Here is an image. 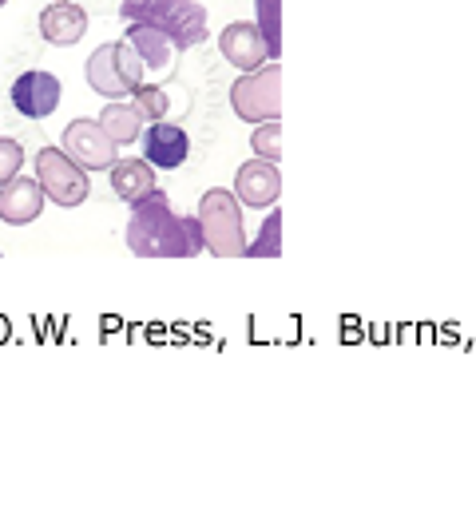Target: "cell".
I'll use <instances>...</instances> for the list:
<instances>
[{
  "label": "cell",
  "instance_id": "cell-1",
  "mask_svg": "<svg viewBox=\"0 0 476 512\" xmlns=\"http://www.w3.org/2000/svg\"><path fill=\"white\" fill-rule=\"evenodd\" d=\"M127 247L139 258H195L203 255V231L195 215H179L167 191H151L131 203L127 219Z\"/></svg>",
  "mask_w": 476,
  "mask_h": 512
},
{
  "label": "cell",
  "instance_id": "cell-2",
  "mask_svg": "<svg viewBox=\"0 0 476 512\" xmlns=\"http://www.w3.org/2000/svg\"><path fill=\"white\" fill-rule=\"evenodd\" d=\"M119 16L127 24H147L163 32L175 52L199 48L207 40V8L199 0H123Z\"/></svg>",
  "mask_w": 476,
  "mask_h": 512
},
{
  "label": "cell",
  "instance_id": "cell-3",
  "mask_svg": "<svg viewBox=\"0 0 476 512\" xmlns=\"http://www.w3.org/2000/svg\"><path fill=\"white\" fill-rule=\"evenodd\" d=\"M199 231H203V251L219 258H242L246 255V231H242V203L235 191H203L199 199Z\"/></svg>",
  "mask_w": 476,
  "mask_h": 512
},
{
  "label": "cell",
  "instance_id": "cell-4",
  "mask_svg": "<svg viewBox=\"0 0 476 512\" xmlns=\"http://www.w3.org/2000/svg\"><path fill=\"white\" fill-rule=\"evenodd\" d=\"M278 80H282L278 60H266L262 68L242 72L235 84H231V108H235V116L242 124H266V120H278L282 116Z\"/></svg>",
  "mask_w": 476,
  "mask_h": 512
},
{
  "label": "cell",
  "instance_id": "cell-5",
  "mask_svg": "<svg viewBox=\"0 0 476 512\" xmlns=\"http://www.w3.org/2000/svg\"><path fill=\"white\" fill-rule=\"evenodd\" d=\"M36 183L44 187V199H52L56 207H80L92 191L88 171L64 147H40L36 151Z\"/></svg>",
  "mask_w": 476,
  "mask_h": 512
},
{
  "label": "cell",
  "instance_id": "cell-6",
  "mask_svg": "<svg viewBox=\"0 0 476 512\" xmlns=\"http://www.w3.org/2000/svg\"><path fill=\"white\" fill-rule=\"evenodd\" d=\"M64 151L84 167V171H108L119 159V147L108 139V131L96 120H72L64 128Z\"/></svg>",
  "mask_w": 476,
  "mask_h": 512
},
{
  "label": "cell",
  "instance_id": "cell-7",
  "mask_svg": "<svg viewBox=\"0 0 476 512\" xmlns=\"http://www.w3.org/2000/svg\"><path fill=\"white\" fill-rule=\"evenodd\" d=\"M60 96H64L60 80L52 72H40V68L16 76V84H12V108L24 120H48L60 108Z\"/></svg>",
  "mask_w": 476,
  "mask_h": 512
},
{
  "label": "cell",
  "instance_id": "cell-8",
  "mask_svg": "<svg viewBox=\"0 0 476 512\" xmlns=\"http://www.w3.org/2000/svg\"><path fill=\"white\" fill-rule=\"evenodd\" d=\"M44 187L36 183V175H12L8 183H0V223L8 227H28L40 219L44 211Z\"/></svg>",
  "mask_w": 476,
  "mask_h": 512
},
{
  "label": "cell",
  "instance_id": "cell-9",
  "mask_svg": "<svg viewBox=\"0 0 476 512\" xmlns=\"http://www.w3.org/2000/svg\"><path fill=\"white\" fill-rule=\"evenodd\" d=\"M282 195V175H278V163L270 159H250L242 163L235 175V199L242 207H274Z\"/></svg>",
  "mask_w": 476,
  "mask_h": 512
},
{
  "label": "cell",
  "instance_id": "cell-10",
  "mask_svg": "<svg viewBox=\"0 0 476 512\" xmlns=\"http://www.w3.org/2000/svg\"><path fill=\"white\" fill-rule=\"evenodd\" d=\"M191 155V139L179 124H167V120H151V128H143V159L151 167H163V171H175L183 167Z\"/></svg>",
  "mask_w": 476,
  "mask_h": 512
},
{
  "label": "cell",
  "instance_id": "cell-11",
  "mask_svg": "<svg viewBox=\"0 0 476 512\" xmlns=\"http://www.w3.org/2000/svg\"><path fill=\"white\" fill-rule=\"evenodd\" d=\"M219 52L227 56V64H235L242 72L262 68V64L270 60V48H266V40H262V32H258L254 20H235V24H227V28L219 32Z\"/></svg>",
  "mask_w": 476,
  "mask_h": 512
},
{
  "label": "cell",
  "instance_id": "cell-12",
  "mask_svg": "<svg viewBox=\"0 0 476 512\" xmlns=\"http://www.w3.org/2000/svg\"><path fill=\"white\" fill-rule=\"evenodd\" d=\"M84 32H88V12L80 4H72V0H56V4H48L40 12V36L48 44L72 48V44L84 40Z\"/></svg>",
  "mask_w": 476,
  "mask_h": 512
},
{
  "label": "cell",
  "instance_id": "cell-13",
  "mask_svg": "<svg viewBox=\"0 0 476 512\" xmlns=\"http://www.w3.org/2000/svg\"><path fill=\"white\" fill-rule=\"evenodd\" d=\"M108 175H112V191L123 203H139L143 195L155 191V167L147 159H116Z\"/></svg>",
  "mask_w": 476,
  "mask_h": 512
},
{
  "label": "cell",
  "instance_id": "cell-14",
  "mask_svg": "<svg viewBox=\"0 0 476 512\" xmlns=\"http://www.w3.org/2000/svg\"><path fill=\"white\" fill-rule=\"evenodd\" d=\"M135 52H139V60H143V68L151 72H163V68H171V60H175V44L163 36V32H155V28H147V24H127V36H123Z\"/></svg>",
  "mask_w": 476,
  "mask_h": 512
},
{
  "label": "cell",
  "instance_id": "cell-15",
  "mask_svg": "<svg viewBox=\"0 0 476 512\" xmlns=\"http://www.w3.org/2000/svg\"><path fill=\"white\" fill-rule=\"evenodd\" d=\"M84 72H88V88L96 92V96H131L127 92V84L119 80V68H116V44H100L92 56H88V64H84Z\"/></svg>",
  "mask_w": 476,
  "mask_h": 512
},
{
  "label": "cell",
  "instance_id": "cell-16",
  "mask_svg": "<svg viewBox=\"0 0 476 512\" xmlns=\"http://www.w3.org/2000/svg\"><path fill=\"white\" fill-rule=\"evenodd\" d=\"M100 128L108 131V139L116 143V147H131L139 135H143V116H139V108L135 104H119V100H112L104 112H100V120H96Z\"/></svg>",
  "mask_w": 476,
  "mask_h": 512
},
{
  "label": "cell",
  "instance_id": "cell-17",
  "mask_svg": "<svg viewBox=\"0 0 476 512\" xmlns=\"http://www.w3.org/2000/svg\"><path fill=\"white\" fill-rule=\"evenodd\" d=\"M254 4H258L254 24L270 48V60H278L282 56V0H254Z\"/></svg>",
  "mask_w": 476,
  "mask_h": 512
},
{
  "label": "cell",
  "instance_id": "cell-18",
  "mask_svg": "<svg viewBox=\"0 0 476 512\" xmlns=\"http://www.w3.org/2000/svg\"><path fill=\"white\" fill-rule=\"evenodd\" d=\"M282 255V215L270 211V219L262 223V235L254 243H246V255L242 258H278Z\"/></svg>",
  "mask_w": 476,
  "mask_h": 512
},
{
  "label": "cell",
  "instance_id": "cell-19",
  "mask_svg": "<svg viewBox=\"0 0 476 512\" xmlns=\"http://www.w3.org/2000/svg\"><path fill=\"white\" fill-rule=\"evenodd\" d=\"M250 147H254L258 159L278 163V159H282V124H278V120L254 124V131H250Z\"/></svg>",
  "mask_w": 476,
  "mask_h": 512
},
{
  "label": "cell",
  "instance_id": "cell-20",
  "mask_svg": "<svg viewBox=\"0 0 476 512\" xmlns=\"http://www.w3.org/2000/svg\"><path fill=\"white\" fill-rule=\"evenodd\" d=\"M131 104L139 108V116H143L147 124H151V120H167V108H171L167 92L155 88V84H139V88L131 92Z\"/></svg>",
  "mask_w": 476,
  "mask_h": 512
},
{
  "label": "cell",
  "instance_id": "cell-21",
  "mask_svg": "<svg viewBox=\"0 0 476 512\" xmlns=\"http://www.w3.org/2000/svg\"><path fill=\"white\" fill-rule=\"evenodd\" d=\"M116 68H119V80L127 84V92H135V88L147 80V68H143L139 52H135L127 40H116Z\"/></svg>",
  "mask_w": 476,
  "mask_h": 512
},
{
  "label": "cell",
  "instance_id": "cell-22",
  "mask_svg": "<svg viewBox=\"0 0 476 512\" xmlns=\"http://www.w3.org/2000/svg\"><path fill=\"white\" fill-rule=\"evenodd\" d=\"M20 167H24V147L16 139L0 135V183H8L12 175H20Z\"/></svg>",
  "mask_w": 476,
  "mask_h": 512
},
{
  "label": "cell",
  "instance_id": "cell-23",
  "mask_svg": "<svg viewBox=\"0 0 476 512\" xmlns=\"http://www.w3.org/2000/svg\"><path fill=\"white\" fill-rule=\"evenodd\" d=\"M4 4H8V0H0V8H4Z\"/></svg>",
  "mask_w": 476,
  "mask_h": 512
}]
</instances>
